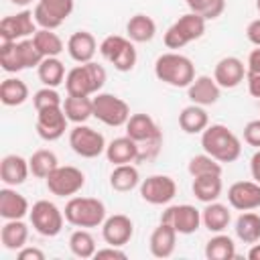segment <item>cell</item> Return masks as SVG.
<instances>
[{
	"instance_id": "cell-1",
	"label": "cell",
	"mask_w": 260,
	"mask_h": 260,
	"mask_svg": "<svg viewBox=\"0 0 260 260\" xmlns=\"http://www.w3.org/2000/svg\"><path fill=\"white\" fill-rule=\"evenodd\" d=\"M126 136L138 144V160L146 162L156 158L162 146V132L148 114H132L126 122Z\"/></svg>"
},
{
	"instance_id": "cell-2",
	"label": "cell",
	"mask_w": 260,
	"mask_h": 260,
	"mask_svg": "<svg viewBox=\"0 0 260 260\" xmlns=\"http://www.w3.org/2000/svg\"><path fill=\"white\" fill-rule=\"evenodd\" d=\"M203 150L219 162H234L242 154L240 138L223 124H211L201 132Z\"/></svg>"
},
{
	"instance_id": "cell-3",
	"label": "cell",
	"mask_w": 260,
	"mask_h": 260,
	"mask_svg": "<svg viewBox=\"0 0 260 260\" xmlns=\"http://www.w3.org/2000/svg\"><path fill=\"white\" fill-rule=\"evenodd\" d=\"M154 75L158 81L173 87H189L195 79V65L181 53H162L154 61Z\"/></svg>"
},
{
	"instance_id": "cell-4",
	"label": "cell",
	"mask_w": 260,
	"mask_h": 260,
	"mask_svg": "<svg viewBox=\"0 0 260 260\" xmlns=\"http://www.w3.org/2000/svg\"><path fill=\"white\" fill-rule=\"evenodd\" d=\"M106 69L100 63H79L65 75L67 95H91L98 93L106 83Z\"/></svg>"
},
{
	"instance_id": "cell-5",
	"label": "cell",
	"mask_w": 260,
	"mask_h": 260,
	"mask_svg": "<svg viewBox=\"0 0 260 260\" xmlns=\"http://www.w3.org/2000/svg\"><path fill=\"white\" fill-rule=\"evenodd\" d=\"M63 213L75 228H98L106 219V205L95 197H71Z\"/></svg>"
},
{
	"instance_id": "cell-6",
	"label": "cell",
	"mask_w": 260,
	"mask_h": 260,
	"mask_svg": "<svg viewBox=\"0 0 260 260\" xmlns=\"http://www.w3.org/2000/svg\"><path fill=\"white\" fill-rule=\"evenodd\" d=\"M205 32V18L195 14V12H187L183 16H179L165 32V47L167 49H181L191 41L201 39Z\"/></svg>"
},
{
	"instance_id": "cell-7",
	"label": "cell",
	"mask_w": 260,
	"mask_h": 260,
	"mask_svg": "<svg viewBox=\"0 0 260 260\" xmlns=\"http://www.w3.org/2000/svg\"><path fill=\"white\" fill-rule=\"evenodd\" d=\"M100 53L106 61L114 65L118 71H132L136 65V49L130 39L120 35H110L100 43Z\"/></svg>"
},
{
	"instance_id": "cell-8",
	"label": "cell",
	"mask_w": 260,
	"mask_h": 260,
	"mask_svg": "<svg viewBox=\"0 0 260 260\" xmlns=\"http://www.w3.org/2000/svg\"><path fill=\"white\" fill-rule=\"evenodd\" d=\"M93 100V118H98L102 124L118 128V126H126L128 118H130V106L114 95V93H95Z\"/></svg>"
},
{
	"instance_id": "cell-9",
	"label": "cell",
	"mask_w": 260,
	"mask_h": 260,
	"mask_svg": "<svg viewBox=\"0 0 260 260\" xmlns=\"http://www.w3.org/2000/svg\"><path fill=\"white\" fill-rule=\"evenodd\" d=\"M28 215H30V223H32L35 232L45 236V238H55L63 230L65 213L53 201L41 199V201L32 203Z\"/></svg>"
},
{
	"instance_id": "cell-10",
	"label": "cell",
	"mask_w": 260,
	"mask_h": 260,
	"mask_svg": "<svg viewBox=\"0 0 260 260\" xmlns=\"http://www.w3.org/2000/svg\"><path fill=\"white\" fill-rule=\"evenodd\" d=\"M69 146L75 154L83 158H95L102 152H106V138L102 132L85 126V124H75L69 132Z\"/></svg>"
},
{
	"instance_id": "cell-11",
	"label": "cell",
	"mask_w": 260,
	"mask_h": 260,
	"mask_svg": "<svg viewBox=\"0 0 260 260\" xmlns=\"http://www.w3.org/2000/svg\"><path fill=\"white\" fill-rule=\"evenodd\" d=\"M47 189L57 195V197H71L75 193H79L85 185V175L71 165L65 167H57L47 179Z\"/></svg>"
},
{
	"instance_id": "cell-12",
	"label": "cell",
	"mask_w": 260,
	"mask_h": 260,
	"mask_svg": "<svg viewBox=\"0 0 260 260\" xmlns=\"http://www.w3.org/2000/svg\"><path fill=\"white\" fill-rule=\"evenodd\" d=\"M177 195V183L169 175H150L140 183V197L150 205H167Z\"/></svg>"
},
{
	"instance_id": "cell-13",
	"label": "cell",
	"mask_w": 260,
	"mask_h": 260,
	"mask_svg": "<svg viewBox=\"0 0 260 260\" xmlns=\"http://www.w3.org/2000/svg\"><path fill=\"white\" fill-rule=\"evenodd\" d=\"M160 221L165 223H171L177 234H183V236H189V234H195L201 225V211L189 203H183V205H171L162 211L160 215Z\"/></svg>"
},
{
	"instance_id": "cell-14",
	"label": "cell",
	"mask_w": 260,
	"mask_h": 260,
	"mask_svg": "<svg viewBox=\"0 0 260 260\" xmlns=\"http://www.w3.org/2000/svg\"><path fill=\"white\" fill-rule=\"evenodd\" d=\"M67 122L63 106L37 110V134L47 142L59 140L67 130Z\"/></svg>"
},
{
	"instance_id": "cell-15",
	"label": "cell",
	"mask_w": 260,
	"mask_h": 260,
	"mask_svg": "<svg viewBox=\"0 0 260 260\" xmlns=\"http://www.w3.org/2000/svg\"><path fill=\"white\" fill-rule=\"evenodd\" d=\"M35 14L30 10H22L18 14L4 16L0 20V41H22L37 32L35 28Z\"/></svg>"
},
{
	"instance_id": "cell-16",
	"label": "cell",
	"mask_w": 260,
	"mask_h": 260,
	"mask_svg": "<svg viewBox=\"0 0 260 260\" xmlns=\"http://www.w3.org/2000/svg\"><path fill=\"white\" fill-rule=\"evenodd\" d=\"M134 236V223L124 213H114L102 223V238L108 246H126Z\"/></svg>"
},
{
	"instance_id": "cell-17",
	"label": "cell",
	"mask_w": 260,
	"mask_h": 260,
	"mask_svg": "<svg viewBox=\"0 0 260 260\" xmlns=\"http://www.w3.org/2000/svg\"><path fill=\"white\" fill-rule=\"evenodd\" d=\"M228 201L238 211H254L260 207V183L238 181L228 189Z\"/></svg>"
},
{
	"instance_id": "cell-18",
	"label": "cell",
	"mask_w": 260,
	"mask_h": 260,
	"mask_svg": "<svg viewBox=\"0 0 260 260\" xmlns=\"http://www.w3.org/2000/svg\"><path fill=\"white\" fill-rule=\"evenodd\" d=\"M244 75H246V69H244L242 59H238V57H223L217 61V65L213 69L215 83L225 89L238 87L244 81Z\"/></svg>"
},
{
	"instance_id": "cell-19",
	"label": "cell",
	"mask_w": 260,
	"mask_h": 260,
	"mask_svg": "<svg viewBox=\"0 0 260 260\" xmlns=\"http://www.w3.org/2000/svg\"><path fill=\"white\" fill-rule=\"evenodd\" d=\"M175 244H177V230L171 223L160 221L150 234L148 248L154 258H169L175 252Z\"/></svg>"
},
{
	"instance_id": "cell-20",
	"label": "cell",
	"mask_w": 260,
	"mask_h": 260,
	"mask_svg": "<svg viewBox=\"0 0 260 260\" xmlns=\"http://www.w3.org/2000/svg\"><path fill=\"white\" fill-rule=\"evenodd\" d=\"M28 173H30L28 160L22 158L20 154H6L2 158V162H0V179L8 187L22 185L26 181Z\"/></svg>"
},
{
	"instance_id": "cell-21",
	"label": "cell",
	"mask_w": 260,
	"mask_h": 260,
	"mask_svg": "<svg viewBox=\"0 0 260 260\" xmlns=\"http://www.w3.org/2000/svg\"><path fill=\"white\" fill-rule=\"evenodd\" d=\"M95 51H98L95 37L87 30H77L67 41V53L77 63H89L93 59Z\"/></svg>"
},
{
	"instance_id": "cell-22",
	"label": "cell",
	"mask_w": 260,
	"mask_h": 260,
	"mask_svg": "<svg viewBox=\"0 0 260 260\" xmlns=\"http://www.w3.org/2000/svg\"><path fill=\"white\" fill-rule=\"evenodd\" d=\"M187 95L197 106H211L219 100V85L209 75H199L187 87Z\"/></svg>"
},
{
	"instance_id": "cell-23",
	"label": "cell",
	"mask_w": 260,
	"mask_h": 260,
	"mask_svg": "<svg viewBox=\"0 0 260 260\" xmlns=\"http://www.w3.org/2000/svg\"><path fill=\"white\" fill-rule=\"evenodd\" d=\"M106 158L116 167V165H128L138 160V144L130 136H120L114 138L106 146Z\"/></svg>"
},
{
	"instance_id": "cell-24",
	"label": "cell",
	"mask_w": 260,
	"mask_h": 260,
	"mask_svg": "<svg viewBox=\"0 0 260 260\" xmlns=\"http://www.w3.org/2000/svg\"><path fill=\"white\" fill-rule=\"evenodd\" d=\"M30 211L28 201L24 195L16 193L8 185L0 189V215L4 219H22Z\"/></svg>"
},
{
	"instance_id": "cell-25",
	"label": "cell",
	"mask_w": 260,
	"mask_h": 260,
	"mask_svg": "<svg viewBox=\"0 0 260 260\" xmlns=\"http://www.w3.org/2000/svg\"><path fill=\"white\" fill-rule=\"evenodd\" d=\"M63 112L69 122L83 124L93 116V100L89 95H67L63 100Z\"/></svg>"
},
{
	"instance_id": "cell-26",
	"label": "cell",
	"mask_w": 260,
	"mask_h": 260,
	"mask_svg": "<svg viewBox=\"0 0 260 260\" xmlns=\"http://www.w3.org/2000/svg\"><path fill=\"white\" fill-rule=\"evenodd\" d=\"M232 221V213L228 209V205L223 203H217V201H211V203H205V209L201 211V223L209 230V232H223Z\"/></svg>"
},
{
	"instance_id": "cell-27",
	"label": "cell",
	"mask_w": 260,
	"mask_h": 260,
	"mask_svg": "<svg viewBox=\"0 0 260 260\" xmlns=\"http://www.w3.org/2000/svg\"><path fill=\"white\" fill-rule=\"evenodd\" d=\"M179 126L187 134H199V132H203L209 126V116L203 110V106L191 104V106H187V108L181 110V114H179Z\"/></svg>"
},
{
	"instance_id": "cell-28",
	"label": "cell",
	"mask_w": 260,
	"mask_h": 260,
	"mask_svg": "<svg viewBox=\"0 0 260 260\" xmlns=\"http://www.w3.org/2000/svg\"><path fill=\"white\" fill-rule=\"evenodd\" d=\"M193 195L203 201V203H211L217 201V197L221 195L223 183H221V175H201V177H193Z\"/></svg>"
},
{
	"instance_id": "cell-29",
	"label": "cell",
	"mask_w": 260,
	"mask_h": 260,
	"mask_svg": "<svg viewBox=\"0 0 260 260\" xmlns=\"http://www.w3.org/2000/svg\"><path fill=\"white\" fill-rule=\"evenodd\" d=\"M126 35L132 43H148L156 35V22L146 14H134L126 22Z\"/></svg>"
},
{
	"instance_id": "cell-30",
	"label": "cell",
	"mask_w": 260,
	"mask_h": 260,
	"mask_svg": "<svg viewBox=\"0 0 260 260\" xmlns=\"http://www.w3.org/2000/svg\"><path fill=\"white\" fill-rule=\"evenodd\" d=\"M0 240L6 250H20L28 240V225L22 219H6L0 232Z\"/></svg>"
},
{
	"instance_id": "cell-31",
	"label": "cell",
	"mask_w": 260,
	"mask_h": 260,
	"mask_svg": "<svg viewBox=\"0 0 260 260\" xmlns=\"http://www.w3.org/2000/svg\"><path fill=\"white\" fill-rule=\"evenodd\" d=\"M110 185L114 191H120V193H128L132 189H136L140 185V175H138V169L134 165H116L112 175H110Z\"/></svg>"
},
{
	"instance_id": "cell-32",
	"label": "cell",
	"mask_w": 260,
	"mask_h": 260,
	"mask_svg": "<svg viewBox=\"0 0 260 260\" xmlns=\"http://www.w3.org/2000/svg\"><path fill=\"white\" fill-rule=\"evenodd\" d=\"M28 100V87L22 79L18 77H8L2 81L0 85V102L8 108H14V106H20Z\"/></svg>"
},
{
	"instance_id": "cell-33",
	"label": "cell",
	"mask_w": 260,
	"mask_h": 260,
	"mask_svg": "<svg viewBox=\"0 0 260 260\" xmlns=\"http://www.w3.org/2000/svg\"><path fill=\"white\" fill-rule=\"evenodd\" d=\"M236 236L244 244H256L260 242V215L254 211H242V215L236 219Z\"/></svg>"
},
{
	"instance_id": "cell-34",
	"label": "cell",
	"mask_w": 260,
	"mask_h": 260,
	"mask_svg": "<svg viewBox=\"0 0 260 260\" xmlns=\"http://www.w3.org/2000/svg\"><path fill=\"white\" fill-rule=\"evenodd\" d=\"M28 167H30L32 177H37V179H47V177L59 167V160H57V154H55L53 150L39 148V150H35L32 156L28 158Z\"/></svg>"
},
{
	"instance_id": "cell-35",
	"label": "cell",
	"mask_w": 260,
	"mask_h": 260,
	"mask_svg": "<svg viewBox=\"0 0 260 260\" xmlns=\"http://www.w3.org/2000/svg\"><path fill=\"white\" fill-rule=\"evenodd\" d=\"M37 73H39V79L43 85L57 87L65 79V65L57 57H45L41 61V65L37 67Z\"/></svg>"
},
{
	"instance_id": "cell-36",
	"label": "cell",
	"mask_w": 260,
	"mask_h": 260,
	"mask_svg": "<svg viewBox=\"0 0 260 260\" xmlns=\"http://www.w3.org/2000/svg\"><path fill=\"white\" fill-rule=\"evenodd\" d=\"M205 258L209 260H232L236 258V244L230 236L225 234H217L213 238H209V242L205 244Z\"/></svg>"
},
{
	"instance_id": "cell-37",
	"label": "cell",
	"mask_w": 260,
	"mask_h": 260,
	"mask_svg": "<svg viewBox=\"0 0 260 260\" xmlns=\"http://www.w3.org/2000/svg\"><path fill=\"white\" fill-rule=\"evenodd\" d=\"M32 41L37 45V49L41 51L43 57H57L63 51V41L59 39L57 32L49 30V28H41L32 35Z\"/></svg>"
},
{
	"instance_id": "cell-38",
	"label": "cell",
	"mask_w": 260,
	"mask_h": 260,
	"mask_svg": "<svg viewBox=\"0 0 260 260\" xmlns=\"http://www.w3.org/2000/svg\"><path fill=\"white\" fill-rule=\"evenodd\" d=\"M69 248H71V252H73V256H77V258H93L95 256V240H93V236L89 234V232H85V230H77V232H73L71 234V238H69Z\"/></svg>"
},
{
	"instance_id": "cell-39",
	"label": "cell",
	"mask_w": 260,
	"mask_h": 260,
	"mask_svg": "<svg viewBox=\"0 0 260 260\" xmlns=\"http://www.w3.org/2000/svg\"><path fill=\"white\" fill-rule=\"evenodd\" d=\"M16 55H18L20 71H22V69H30V67H39L41 61L45 59V57L41 55V51L37 49V45H35L32 39L16 41Z\"/></svg>"
},
{
	"instance_id": "cell-40",
	"label": "cell",
	"mask_w": 260,
	"mask_h": 260,
	"mask_svg": "<svg viewBox=\"0 0 260 260\" xmlns=\"http://www.w3.org/2000/svg\"><path fill=\"white\" fill-rule=\"evenodd\" d=\"M187 171L191 177H201V175H221V162L215 160L213 156H209L207 152L203 154H195L191 156Z\"/></svg>"
},
{
	"instance_id": "cell-41",
	"label": "cell",
	"mask_w": 260,
	"mask_h": 260,
	"mask_svg": "<svg viewBox=\"0 0 260 260\" xmlns=\"http://www.w3.org/2000/svg\"><path fill=\"white\" fill-rule=\"evenodd\" d=\"M189 10L203 16L205 20H213L217 16H221V12L225 10V0H185Z\"/></svg>"
},
{
	"instance_id": "cell-42",
	"label": "cell",
	"mask_w": 260,
	"mask_h": 260,
	"mask_svg": "<svg viewBox=\"0 0 260 260\" xmlns=\"http://www.w3.org/2000/svg\"><path fill=\"white\" fill-rule=\"evenodd\" d=\"M32 104H35V110H43V108H55V106H63V100L61 95L55 91V87H43L39 91H35L32 95Z\"/></svg>"
},
{
	"instance_id": "cell-43",
	"label": "cell",
	"mask_w": 260,
	"mask_h": 260,
	"mask_svg": "<svg viewBox=\"0 0 260 260\" xmlns=\"http://www.w3.org/2000/svg\"><path fill=\"white\" fill-rule=\"evenodd\" d=\"M39 4H43L53 16H57L63 22L73 12V0H39Z\"/></svg>"
},
{
	"instance_id": "cell-44",
	"label": "cell",
	"mask_w": 260,
	"mask_h": 260,
	"mask_svg": "<svg viewBox=\"0 0 260 260\" xmlns=\"http://www.w3.org/2000/svg\"><path fill=\"white\" fill-rule=\"evenodd\" d=\"M32 14H35V22H37L41 28L55 30V28H59V26L63 24V20H59L57 16H53V14H51L43 4H39V2H37V6H35Z\"/></svg>"
},
{
	"instance_id": "cell-45",
	"label": "cell",
	"mask_w": 260,
	"mask_h": 260,
	"mask_svg": "<svg viewBox=\"0 0 260 260\" xmlns=\"http://www.w3.org/2000/svg\"><path fill=\"white\" fill-rule=\"evenodd\" d=\"M244 140L250 146L260 148V120H252L244 126Z\"/></svg>"
},
{
	"instance_id": "cell-46",
	"label": "cell",
	"mask_w": 260,
	"mask_h": 260,
	"mask_svg": "<svg viewBox=\"0 0 260 260\" xmlns=\"http://www.w3.org/2000/svg\"><path fill=\"white\" fill-rule=\"evenodd\" d=\"M95 260H102V258H118V260H126V252L120 250L118 246H108V248H102V250H95Z\"/></svg>"
},
{
	"instance_id": "cell-47",
	"label": "cell",
	"mask_w": 260,
	"mask_h": 260,
	"mask_svg": "<svg viewBox=\"0 0 260 260\" xmlns=\"http://www.w3.org/2000/svg\"><path fill=\"white\" fill-rule=\"evenodd\" d=\"M18 260H45V252L39 250V248H30V246H24L18 250L16 254Z\"/></svg>"
},
{
	"instance_id": "cell-48",
	"label": "cell",
	"mask_w": 260,
	"mask_h": 260,
	"mask_svg": "<svg viewBox=\"0 0 260 260\" xmlns=\"http://www.w3.org/2000/svg\"><path fill=\"white\" fill-rule=\"evenodd\" d=\"M246 37H248V41H250L252 45L260 47V18H256V20H252V22L248 24Z\"/></svg>"
},
{
	"instance_id": "cell-49",
	"label": "cell",
	"mask_w": 260,
	"mask_h": 260,
	"mask_svg": "<svg viewBox=\"0 0 260 260\" xmlns=\"http://www.w3.org/2000/svg\"><path fill=\"white\" fill-rule=\"evenodd\" d=\"M248 91L252 98L260 100V73H248Z\"/></svg>"
},
{
	"instance_id": "cell-50",
	"label": "cell",
	"mask_w": 260,
	"mask_h": 260,
	"mask_svg": "<svg viewBox=\"0 0 260 260\" xmlns=\"http://www.w3.org/2000/svg\"><path fill=\"white\" fill-rule=\"evenodd\" d=\"M248 73H260V47L248 55Z\"/></svg>"
},
{
	"instance_id": "cell-51",
	"label": "cell",
	"mask_w": 260,
	"mask_h": 260,
	"mask_svg": "<svg viewBox=\"0 0 260 260\" xmlns=\"http://www.w3.org/2000/svg\"><path fill=\"white\" fill-rule=\"evenodd\" d=\"M250 173H252V179L256 183H260V148L250 158Z\"/></svg>"
},
{
	"instance_id": "cell-52",
	"label": "cell",
	"mask_w": 260,
	"mask_h": 260,
	"mask_svg": "<svg viewBox=\"0 0 260 260\" xmlns=\"http://www.w3.org/2000/svg\"><path fill=\"white\" fill-rule=\"evenodd\" d=\"M248 258L250 260H260V244H252V248L248 250Z\"/></svg>"
},
{
	"instance_id": "cell-53",
	"label": "cell",
	"mask_w": 260,
	"mask_h": 260,
	"mask_svg": "<svg viewBox=\"0 0 260 260\" xmlns=\"http://www.w3.org/2000/svg\"><path fill=\"white\" fill-rule=\"evenodd\" d=\"M12 4H16V6H28L32 0H10Z\"/></svg>"
},
{
	"instance_id": "cell-54",
	"label": "cell",
	"mask_w": 260,
	"mask_h": 260,
	"mask_svg": "<svg viewBox=\"0 0 260 260\" xmlns=\"http://www.w3.org/2000/svg\"><path fill=\"white\" fill-rule=\"evenodd\" d=\"M256 8H258V12H260V0H256Z\"/></svg>"
}]
</instances>
